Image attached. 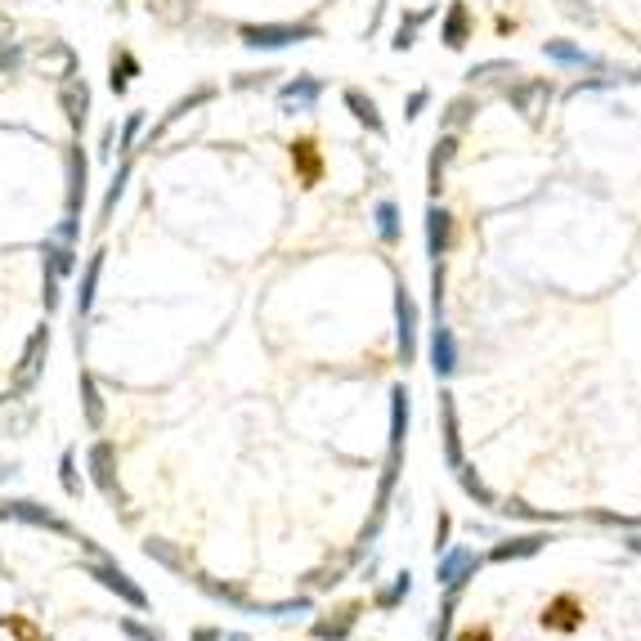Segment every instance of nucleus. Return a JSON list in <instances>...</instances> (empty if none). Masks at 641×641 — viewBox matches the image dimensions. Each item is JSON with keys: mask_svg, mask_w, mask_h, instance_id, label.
<instances>
[{"mask_svg": "<svg viewBox=\"0 0 641 641\" xmlns=\"http://www.w3.org/2000/svg\"><path fill=\"white\" fill-rule=\"evenodd\" d=\"M86 471H90V485L108 498V503L126 507V489L117 480V444L113 440H95L86 449Z\"/></svg>", "mask_w": 641, "mask_h": 641, "instance_id": "obj_1", "label": "nucleus"}, {"mask_svg": "<svg viewBox=\"0 0 641 641\" xmlns=\"http://www.w3.org/2000/svg\"><path fill=\"white\" fill-rule=\"evenodd\" d=\"M86 574L99 583V588H108V592H113V597H122L130 610H139V615H144V610L153 606V601H148V592L139 588L135 579H130V574H126L122 565L113 561V556H99V561H86Z\"/></svg>", "mask_w": 641, "mask_h": 641, "instance_id": "obj_2", "label": "nucleus"}, {"mask_svg": "<svg viewBox=\"0 0 641 641\" xmlns=\"http://www.w3.org/2000/svg\"><path fill=\"white\" fill-rule=\"evenodd\" d=\"M238 36L252 50H283V45H296V41H314L319 27L314 23H247V27H238Z\"/></svg>", "mask_w": 641, "mask_h": 641, "instance_id": "obj_3", "label": "nucleus"}, {"mask_svg": "<svg viewBox=\"0 0 641 641\" xmlns=\"http://www.w3.org/2000/svg\"><path fill=\"white\" fill-rule=\"evenodd\" d=\"M45 359H50V328H36L32 337H27L23 355H18L14 386H9V395H27V390L36 386V377L45 373Z\"/></svg>", "mask_w": 641, "mask_h": 641, "instance_id": "obj_4", "label": "nucleus"}, {"mask_svg": "<svg viewBox=\"0 0 641 641\" xmlns=\"http://www.w3.org/2000/svg\"><path fill=\"white\" fill-rule=\"evenodd\" d=\"M59 108H63V117H68V126H86V117H90V86H86V77H63L59 81Z\"/></svg>", "mask_w": 641, "mask_h": 641, "instance_id": "obj_5", "label": "nucleus"}, {"mask_svg": "<svg viewBox=\"0 0 641 641\" xmlns=\"http://www.w3.org/2000/svg\"><path fill=\"white\" fill-rule=\"evenodd\" d=\"M9 507V520H27V525H41V529H54V534H72V525L63 520L59 512H50L45 503H32V498H14Z\"/></svg>", "mask_w": 641, "mask_h": 641, "instance_id": "obj_6", "label": "nucleus"}, {"mask_svg": "<svg viewBox=\"0 0 641 641\" xmlns=\"http://www.w3.org/2000/svg\"><path fill=\"white\" fill-rule=\"evenodd\" d=\"M63 166H68V216H81V202H86V184H90V162H86V153H81V148L72 144L68 157H63Z\"/></svg>", "mask_w": 641, "mask_h": 641, "instance_id": "obj_7", "label": "nucleus"}, {"mask_svg": "<svg viewBox=\"0 0 641 641\" xmlns=\"http://www.w3.org/2000/svg\"><path fill=\"white\" fill-rule=\"evenodd\" d=\"M77 386H81V417H86V426L90 431H104L108 426V399H104V390H99L95 373H81Z\"/></svg>", "mask_w": 641, "mask_h": 641, "instance_id": "obj_8", "label": "nucleus"}, {"mask_svg": "<svg viewBox=\"0 0 641 641\" xmlns=\"http://www.w3.org/2000/svg\"><path fill=\"white\" fill-rule=\"evenodd\" d=\"M104 247H99L95 256L86 260V274H81V287H77V296H72V314H77V323L90 314V305H95V292H99V274H104Z\"/></svg>", "mask_w": 641, "mask_h": 641, "instance_id": "obj_9", "label": "nucleus"}, {"mask_svg": "<svg viewBox=\"0 0 641 641\" xmlns=\"http://www.w3.org/2000/svg\"><path fill=\"white\" fill-rule=\"evenodd\" d=\"M130 175H135V157H122V166H117V171H113V180H108L104 202H99V220H95L99 229H108V225H113V211H117V202L126 198V184H130Z\"/></svg>", "mask_w": 641, "mask_h": 641, "instance_id": "obj_10", "label": "nucleus"}, {"mask_svg": "<svg viewBox=\"0 0 641 641\" xmlns=\"http://www.w3.org/2000/svg\"><path fill=\"white\" fill-rule=\"evenodd\" d=\"M319 81L314 77H296L292 86H283V95H278V104H283V113H305V108H314V99H319Z\"/></svg>", "mask_w": 641, "mask_h": 641, "instance_id": "obj_11", "label": "nucleus"}, {"mask_svg": "<svg viewBox=\"0 0 641 641\" xmlns=\"http://www.w3.org/2000/svg\"><path fill=\"white\" fill-rule=\"evenodd\" d=\"M144 552H148V561H157V565H166L171 574H184V579H189V556H184L171 538H148Z\"/></svg>", "mask_w": 641, "mask_h": 641, "instance_id": "obj_12", "label": "nucleus"}, {"mask_svg": "<svg viewBox=\"0 0 641 641\" xmlns=\"http://www.w3.org/2000/svg\"><path fill=\"white\" fill-rule=\"evenodd\" d=\"M72 269H77V247L59 243V238H45V274H54L63 283Z\"/></svg>", "mask_w": 641, "mask_h": 641, "instance_id": "obj_13", "label": "nucleus"}, {"mask_svg": "<svg viewBox=\"0 0 641 641\" xmlns=\"http://www.w3.org/2000/svg\"><path fill=\"white\" fill-rule=\"evenodd\" d=\"M207 99H216V86H202V90H193V95H184V99H175V104H171V108H166V117H162V126H157V130H153V139H157V135H162V130H166V126H175V122H180V117H189V113H193V108H198V104H207Z\"/></svg>", "mask_w": 641, "mask_h": 641, "instance_id": "obj_14", "label": "nucleus"}, {"mask_svg": "<svg viewBox=\"0 0 641 641\" xmlns=\"http://www.w3.org/2000/svg\"><path fill=\"white\" fill-rule=\"evenodd\" d=\"M36 59H41V68H45V72H50L54 63H59V81H63V77H77V54H72L63 41L41 45V54H36Z\"/></svg>", "mask_w": 641, "mask_h": 641, "instance_id": "obj_15", "label": "nucleus"}, {"mask_svg": "<svg viewBox=\"0 0 641 641\" xmlns=\"http://www.w3.org/2000/svg\"><path fill=\"white\" fill-rule=\"evenodd\" d=\"M148 14L166 27H184L193 14V0H148Z\"/></svg>", "mask_w": 641, "mask_h": 641, "instance_id": "obj_16", "label": "nucleus"}, {"mask_svg": "<svg viewBox=\"0 0 641 641\" xmlns=\"http://www.w3.org/2000/svg\"><path fill=\"white\" fill-rule=\"evenodd\" d=\"M139 72V59L130 50H117L113 54V68H108V86H113V95H126L130 90V77Z\"/></svg>", "mask_w": 641, "mask_h": 641, "instance_id": "obj_17", "label": "nucleus"}, {"mask_svg": "<svg viewBox=\"0 0 641 641\" xmlns=\"http://www.w3.org/2000/svg\"><path fill=\"white\" fill-rule=\"evenodd\" d=\"M467 36H471V14H467V5H453L449 9V18H444V41L458 50V45H467Z\"/></svg>", "mask_w": 641, "mask_h": 641, "instance_id": "obj_18", "label": "nucleus"}, {"mask_svg": "<svg viewBox=\"0 0 641 641\" xmlns=\"http://www.w3.org/2000/svg\"><path fill=\"white\" fill-rule=\"evenodd\" d=\"M59 485H63V494H68V498L86 494V480L77 476V453H72V449H63V458H59Z\"/></svg>", "mask_w": 641, "mask_h": 641, "instance_id": "obj_19", "label": "nucleus"}, {"mask_svg": "<svg viewBox=\"0 0 641 641\" xmlns=\"http://www.w3.org/2000/svg\"><path fill=\"white\" fill-rule=\"evenodd\" d=\"M346 104L355 108V117H359V122H364V126L382 130V117H377V104H373V99H364V95H359V90H346Z\"/></svg>", "mask_w": 641, "mask_h": 641, "instance_id": "obj_20", "label": "nucleus"}, {"mask_svg": "<svg viewBox=\"0 0 641 641\" xmlns=\"http://www.w3.org/2000/svg\"><path fill=\"white\" fill-rule=\"evenodd\" d=\"M23 59H27L23 45H18V41H5V45H0V77H18Z\"/></svg>", "mask_w": 641, "mask_h": 641, "instance_id": "obj_21", "label": "nucleus"}, {"mask_svg": "<svg viewBox=\"0 0 641 641\" xmlns=\"http://www.w3.org/2000/svg\"><path fill=\"white\" fill-rule=\"evenodd\" d=\"M122 633H126L130 641H162V633H157V628L139 624V619H122Z\"/></svg>", "mask_w": 641, "mask_h": 641, "instance_id": "obj_22", "label": "nucleus"}, {"mask_svg": "<svg viewBox=\"0 0 641 641\" xmlns=\"http://www.w3.org/2000/svg\"><path fill=\"white\" fill-rule=\"evenodd\" d=\"M292 157L305 166V175H310V180L319 175V157H314V144H296V148H292Z\"/></svg>", "mask_w": 641, "mask_h": 641, "instance_id": "obj_23", "label": "nucleus"}, {"mask_svg": "<svg viewBox=\"0 0 641 641\" xmlns=\"http://www.w3.org/2000/svg\"><path fill=\"white\" fill-rule=\"evenodd\" d=\"M547 54H552V59H561V63H588L579 50H574V45H565V41H552V45H547Z\"/></svg>", "mask_w": 641, "mask_h": 641, "instance_id": "obj_24", "label": "nucleus"}, {"mask_svg": "<svg viewBox=\"0 0 641 641\" xmlns=\"http://www.w3.org/2000/svg\"><path fill=\"white\" fill-rule=\"evenodd\" d=\"M139 130H144V113H130V117H126V126H122V148H135Z\"/></svg>", "mask_w": 641, "mask_h": 641, "instance_id": "obj_25", "label": "nucleus"}, {"mask_svg": "<svg viewBox=\"0 0 641 641\" xmlns=\"http://www.w3.org/2000/svg\"><path fill=\"white\" fill-rule=\"evenodd\" d=\"M63 305V292H59V278L45 274V310H59Z\"/></svg>", "mask_w": 641, "mask_h": 641, "instance_id": "obj_26", "label": "nucleus"}, {"mask_svg": "<svg viewBox=\"0 0 641 641\" xmlns=\"http://www.w3.org/2000/svg\"><path fill=\"white\" fill-rule=\"evenodd\" d=\"M77 234H81V220L77 216H68L59 229H54V238H59V243H77Z\"/></svg>", "mask_w": 641, "mask_h": 641, "instance_id": "obj_27", "label": "nucleus"}, {"mask_svg": "<svg viewBox=\"0 0 641 641\" xmlns=\"http://www.w3.org/2000/svg\"><path fill=\"white\" fill-rule=\"evenodd\" d=\"M113 139H117V126H104V135H99V153H113Z\"/></svg>", "mask_w": 641, "mask_h": 641, "instance_id": "obj_28", "label": "nucleus"}, {"mask_svg": "<svg viewBox=\"0 0 641 641\" xmlns=\"http://www.w3.org/2000/svg\"><path fill=\"white\" fill-rule=\"evenodd\" d=\"M9 36H14V23H9V14H0V45H5Z\"/></svg>", "mask_w": 641, "mask_h": 641, "instance_id": "obj_29", "label": "nucleus"}, {"mask_svg": "<svg viewBox=\"0 0 641 641\" xmlns=\"http://www.w3.org/2000/svg\"><path fill=\"white\" fill-rule=\"evenodd\" d=\"M193 641H225L216 633V628H198V633H193Z\"/></svg>", "mask_w": 641, "mask_h": 641, "instance_id": "obj_30", "label": "nucleus"}, {"mask_svg": "<svg viewBox=\"0 0 641 641\" xmlns=\"http://www.w3.org/2000/svg\"><path fill=\"white\" fill-rule=\"evenodd\" d=\"M117 5H122V0H117Z\"/></svg>", "mask_w": 641, "mask_h": 641, "instance_id": "obj_31", "label": "nucleus"}]
</instances>
